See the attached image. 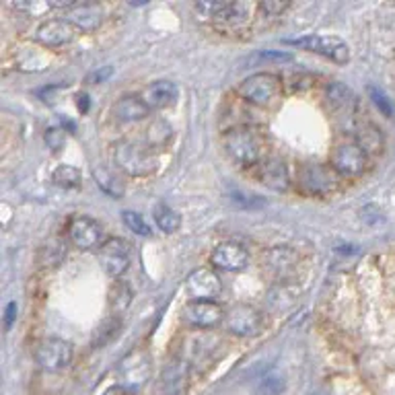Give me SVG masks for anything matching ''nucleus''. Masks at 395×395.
I'll return each mask as SVG.
<instances>
[{
	"mask_svg": "<svg viewBox=\"0 0 395 395\" xmlns=\"http://www.w3.org/2000/svg\"><path fill=\"white\" fill-rule=\"evenodd\" d=\"M115 165L132 177H146L157 169V159L134 142H117L113 146Z\"/></svg>",
	"mask_w": 395,
	"mask_h": 395,
	"instance_id": "obj_1",
	"label": "nucleus"
},
{
	"mask_svg": "<svg viewBox=\"0 0 395 395\" xmlns=\"http://www.w3.org/2000/svg\"><path fill=\"white\" fill-rule=\"evenodd\" d=\"M225 149L228 157L239 165H255L262 157V142L255 132L247 128L230 130L225 136Z\"/></svg>",
	"mask_w": 395,
	"mask_h": 395,
	"instance_id": "obj_2",
	"label": "nucleus"
},
{
	"mask_svg": "<svg viewBox=\"0 0 395 395\" xmlns=\"http://www.w3.org/2000/svg\"><path fill=\"white\" fill-rule=\"evenodd\" d=\"M226 330L239 338H253L264 330V317L262 313L245 303L233 305L225 315Z\"/></svg>",
	"mask_w": 395,
	"mask_h": 395,
	"instance_id": "obj_3",
	"label": "nucleus"
},
{
	"mask_svg": "<svg viewBox=\"0 0 395 395\" xmlns=\"http://www.w3.org/2000/svg\"><path fill=\"white\" fill-rule=\"evenodd\" d=\"M280 91V81L278 76L270 74V72H260L253 76H247L241 85H239V95L243 99H247L249 103L255 106H270L276 95Z\"/></svg>",
	"mask_w": 395,
	"mask_h": 395,
	"instance_id": "obj_4",
	"label": "nucleus"
},
{
	"mask_svg": "<svg viewBox=\"0 0 395 395\" xmlns=\"http://www.w3.org/2000/svg\"><path fill=\"white\" fill-rule=\"evenodd\" d=\"M288 44L303 48L307 52H315L319 56L330 58L336 64H346L350 60V50H348L346 42H342L339 37H332V35H305V37L288 40Z\"/></svg>",
	"mask_w": 395,
	"mask_h": 395,
	"instance_id": "obj_5",
	"label": "nucleus"
},
{
	"mask_svg": "<svg viewBox=\"0 0 395 395\" xmlns=\"http://www.w3.org/2000/svg\"><path fill=\"white\" fill-rule=\"evenodd\" d=\"M35 362L46 371H60L72 360V346L62 338H46L37 342L33 350Z\"/></svg>",
	"mask_w": 395,
	"mask_h": 395,
	"instance_id": "obj_6",
	"label": "nucleus"
},
{
	"mask_svg": "<svg viewBox=\"0 0 395 395\" xmlns=\"http://www.w3.org/2000/svg\"><path fill=\"white\" fill-rule=\"evenodd\" d=\"M117 373L121 377L124 387L128 389H138L142 387L149 377H151V356L144 350H134L130 352L117 367Z\"/></svg>",
	"mask_w": 395,
	"mask_h": 395,
	"instance_id": "obj_7",
	"label": "nucleus"
},
{
	"mask_svg": "<svg viewBox=\"0 0 395 395\" xmlns=\"http://www.w3.org/2000/svg\"><path fill=\"white\" fill-rule=\"evenodd\" d=\"M332 169L339 175H358L367 169V153L360 144L354 142H339L332 151L330 157Z\"/></svg>",
	"mask_w": 395,
	"mask_h": 395,
	"instance_id": "obj_8",
	"label": "nucleus"
},
{
	"mask_svg": "<svg viewBox=\"0 0 395 395\" xmlns=\"http://www.w3.org/2000/svg\"><path fill=\"white\" fill-rule=\"evenodd\" d=\"M130 245L124 239H110L99 249V262L112 278H119L130 268Z\"/></svg>",
	"mask_w": 395,
	"mask_h": 395,
	"instance_id": "obj_9",
	"label": "nucleus"
},
{
	"mask_svg": "<svg viewBox=\"0 0 395 395\" xmlns=\"http://www.w3.org/2000/svg\"><path fill=\"white\" fill-rule=\"evenodd\" d=\"M187 294L192 301H215L223 292V280L210 268H200L190 274L187 278Z\"/></svg>",
	"mask_w": 395,
	"mask_h": 395,
	"instance_id": "obj_10",
	"label": "nucleus"
},
{
	"mask_svg": "<svg viewBox=\"0 0 395 395\" xmlns=\"http://www.w3.org/2000/svg\"><path fill=\"white\" fill-rule=\"evenodd\" d=\"M64 19L81 31H95L103 23V8L97 2H74L70 8H66Z\"/></svg>",
	"mask_w": 395,
	"mask_h": 395,
	"instance_id": "obj_11",
	"label": "nucleus"
},
{
	"mask_svg": "<svg viewBox=\"0 0 395 395\" xmlns=\"http://www.w3.org/2000/svg\"><path fill=\"white\" fill-rule=\"evenodd\" d=\"M68 237L72 241L74 247H78L81 251H89L101 245L103 241V228L97 221L89 219V217H76L70 228H68Z\"/></svg>",
	"mask_w": 395,
	"mask_h": 395,
	"instance_id": "obj_12",
	"label": "nucleus"
},
{
	"mask_svg": "<svg viewBox=\"0 0 395 395\" xmlns=\"http://www.w3.org/2000/svg\"><path fill=\"white\" fill-rule=\"evenodd\" d=\"M35 40L46 48H62L74 40V27L66 19H48L37 27Z\"/></svg>",
	"mask_w": 395,
	"mask_h": 395,
	"instance_id": "obj_13",
	"label": "nucleus"
},
{
	"mask_svg": "<svg viewBox=\"0 0 395 395\" xmlns=\"http://www.w3.org/2000/svg\"><path fill=\"white\" fill-rule=\"evenodd\" d=\"M210 262L219 270L239 272L249 264V253L239 243H221L219 247H215V251L210 255Z\"/></svg>",
	"mask_w": 395,
	"mask_h": 395,
	"instance_id": "obj_14",
	"label": "nucleus"
},
{
	"mask_svg": "<svg viewBox=\"0 0 395 395\" xmlns=\"http://www.w3.org/2000/svg\"><path fill=\"white\" fill-rule=\"evenodd\" d=\"M190 387V367L185 360L169 362L159 379V392L163 395H185Z\"/></svg>",
	"mask_w": 395,
	"mask_h": 395,
	"instance_id": "obj_15",
	"label": "nucleus"
},
{
	"mask_svg": "<svg viewBox=\"0 0 395 395\" xmlns=\"http://www.w3.org/2000/svg\"><path fill=\"white\" fill-rule=\"evenodd\" d=\"M183 317L194 328H215L223 321L225 313L215 301H192L185 307Z\"/></svg>",
	"mask_w": 395,
	"mask_h": 395,
	"instance_id": "obj_16",
	"label": "nucleus"
},
{
	"mask_svg": "<svg viewBox=\"0 0 395 395\" xmlns=\"http://www.w3.org/2000/svg\"><path fill=\"white\" fill-rule=\"evenodd\" d=\"M301 185L317 196H323L336 187V179L332 171L321 167V165H305L301 169Z\"/></svg>",
	"mask_w": 395,
	"mask_h": 395,
	"instance_id": "obj_17",
	"label": "nucleus"
},
{
	"mask_svg": "<svg viewBox=\"0 0 395 395\" xmlns=\"http://www.w3.org/2000/svg\"><path fill=\"white\" fill-rule=\"evenodd\" d=\"M260 181L274 192H286L290 185L288 167L280 159H268L260 165Z\"/></svg>",
	"mask_w": 395,
	"mask_h": 395,
	"instance_id": "obj_18",
	"label": "nucleus"
},
{
	"mask_svg": "<svg viewBox=\"0 0 395 395\" xmlns=\"http://www.w3.org/2000/svg\"><path fill=\"white\" fill-rule=\"evenodd\" d=\"M142 99L151 110H163L175 103L177 99V87L171 81H157L151 87H146Z\"/></svg>",
	"mask_w": 395,
	"mask_h": 395,
	"instance_id": "obj_19",
	"label": "nucleus"
},
{
	"mask_svg": "<svg viewBox=\"0 0 395 395\" xmlns=\"http://www.w3.org/2000/svg\"><path fill=\"white\" fill-rule=\"evenodd\" d=\"M113 113L117 119L121 121H138V119H144L151 108L146 106V101L138 95H124L115 106H113Z\"/></svg>",
	"mask_w": 395,
	"mask_h": 395,
	"instance_id": "obj_20",
	"label": "nucleus"
},
{
	"mask_svg": "<svg viewBox=\"0 0 395 395\" xmlns=\"http://www.w3.org/2000/svg\"><path fill=\"white\" fill-rule=\"evenodd\" d=\"M266 266L276 276H286L296 266V253L288 247H274L266 253Z\"/></svg>",
	"mask_w": 395,
	"mask_h": 395,
	"instance_id": "obj_21",
	"label": "nucleus"
},
{
	"mask_svg": "<svg viewBox=\"0 0 395 395\" xmlns=\"http://www.w3.org/2000/svg\"><path fill=\"white\" fill-rule=\"evenodd\" d=\"M284 389H286V379L276 369L266 371L255 383V395H283Z\"/></svg>",
	"mask_w": 395,
	"mask_h": 395,
	"instance_id": "obj_22",
	"label": "nucleus"
},
{
	"mask_svg": "<svg viewBox=\"0 0 395 395\" xmlns=\"http://www.w3.org/2000/svg\"><path fill=\"white\" fill-rule=\"evenodd\" d=\"M64 258H66V245L62 239H50L48 243H44L40 251V264L44 268H56L64 262Z\"/></svg>",
	"mask_w": 395,
	"mask_h": 395,
	"instance_id": "obj_23",
	"label": "nucleus"
},
{
	"mask_svg": "<svg viewBox=\"0 0 395 395\" xmlns=\"http://www.w3.org/2000/svg\"><path fill=\"white\" fill-rule=\"evenodd\" d=\"M251 15V4L247 2H228L226 8L217 17V21L225 23L228 27H237L243 25Z\"/></svg>",
	"mask_w": 395,
	"mask_h": 395,
	"instance_id": "obj_24",
	"label": "nucleus"
},
{
	"mask_svg": "<svg viewBox=\"0 0 395 395\" xmlns=\"http://www.w3.org/2000/svg\"><path fill=\"white\" fill-rule=\"evenodd\" d=\"M93 177H95V181H97V185L106 192V194H110L113 198H119L121 194H124V181L113 173V171L106 169V167H95L93 169Z\"/></svg>",
	"mask_w": 395,
	"mask_h": 395,
	"instance_id": "obj_25",
	"label": "nucleus"
},
{
	"mask_svg": "<svg viewBox=\"0 0 395 395\" xmlns=\"http://www.w3.org/2000/svg\"><path fill=\"white\" fill-rule=\"evenodd\" d=\"M153 217H155L157 226L161 230H165V233H175L181 226V217L173 208H169L167 204H157L155 210H153Z\"/></svg>",
	"mask_w": 395,
	"mask_h": 395,
	"instance_id": "obj_26",
	"label": "nucleus"
},
{
	"mask_svg": "<svg viewBox=\"0 0 395 395\" xmlns=\"http://www.w3.org/2000/svg\"><path fill=\"white\" fill-rule=\"evenodd\" d=\"M132 303V288L124 283H115L110 290V309L112 313H124Z\"/></svg>",
	"mask_w": 395,
	"mask_h": 395,
	"instance_id": "obj_27",
	"label": "nucleus"
},
{
	"mask_svg": "<svg viewBox=\"0 0 395 395\" xmlns=\"http://www.w3.org/2000/svg\"><path fill=\"white\" fill-rule=\"evenodd\" d=\"M119 328H121V321H119L117 317H110V319L101 321L99 328H97L95 334H93V346H95V348L108 346L113 338H117Z\"/></svg>",
	"mask_w": 395,
	"mask_h": 395,
	"instance_id": "obj_28",
	"label": "nucleus"
},
{
	"mask_svg": "<svg viewBox=\"0 0 395 395\" xmlns=\"http://www.w3.org/2000/svg\"><path fill=\"white\" fill-rule=\"evenodd\" d=\"M52 181L60 185V187H78L81 185V171L72 165H58L54 173H52Z\"/></svg>",
	"mask_w": 395,
	"mask_h": 395,
	"instance_id": "obj_29",
	"label": "nucleus"
},
{
	"mask_svg": "<svg viewBox=\"0 0 395 395\" xmlns=\"http://www.w3.org/2000/svg\"><path fill=\"white\" fill-rule=\"evenodd\" d=\"M173 136V130L165 119H155L149 128V134H146V140L151 146H163L167 144Z\"/></svg>",
	"mask_w": 395,
	"mask_h": 395,
	"instance_id": "obj_30",
	"label": "nucleus"
},
{
	"mask_svg": "<svg viewBox=\"0 0 395 395\" xmlns=\"http://www.w3.org/2000/svg\"><path fill=\"white\" fill-rule=\"evenodd\" d=\"M121 221H124V225L128 226L132 233H136V235H140V237H149V235L153 233L149 223H146V221L142 219V215H138V212L124 210V212H121Z\"/></svg>",
	"mask_w": 395,
	"mask_h": 395,
	"instance_id": "obj_31",
	"label": "nucleus"
},
{
	"mask_svg": "<svg viewBox=\"0 0 395 395\" xmlns=\"http://www.w3.org/2000/svg\"><path fill=\"white\" fill-rule=\"evenodd\" d=\"M328 103H330V108L332 110H339V108H346L348 103H352V95H350V91L344 87V85H339V83H334L330 89H328Z\"/></svg>",
	"mask_w": 395,
	"mask_h": 395,
	"instance_id": "obj_32",
	"label": "nucleus"
},
{
	"mask_svg": "<svg viewBox=\"0 0 395 395\" xmlns=\"http://www.w3.org/2000/svg\"><path fill=\"white\" fill-rule=\"evenodd\" d=\"M228 2H196L194 10L202 17V19H217L226 8Z\"/></svg>",
	"mask_w": 395,
	"mask_h": 395,
	"instance_id": "obj_33",
	"label": "nucleus"
},
{
	"mask_svg": "<svg viewBox=\"0 0 395 395\" xmlns=\"http://www.w3.org/2000/svg\"><path fill=\"white\" fill-rule=\"evenodd\" d=\"M44 140L52 151H60L66 144V132L62 128H48L44 134Z\"/></svg>",
	"mask_w": 395,
	"mask_h": 395,
	"instance_id": "obj_34",
	"label": "nucleus"
},
{
	"mask_svg": "<svg viewBox=\"0 0 395 395\" xmlns=\"http://www.w3.org/2000/svg\"><path fill=\"white\" fill-rule=\"evenodd\" d=\"M369 95H371L373 103H375L381 112L385 113V115H392V113H394V106H392V101L385 97V93H383V91H379V89L371 87V89H369Z\"/></svg>",
	"mask_w": 395,
	"mask_h": 395,
	"instance_id": "obj_35",
	"label": "nucleus"
},
{
	"mask_svg": "<svg viewBox=\"0 0 395 395\" xmlns=\"http://www.w3.org/2000/svg\"><path fill=\"white\" fill-rule=\"evenodd\" d=\"M230 200H233L237 206H241V208H258V206H264V204H266L262 198L249 196V194H247V196H245V194H233Z\"/></svg>",
	"mask_w": 395,
	"mask_h": 395,
	"instance_id": "obj_36",
	"label": "nucleus"
},
{
	"mask_svg": "<svg viewBox=\"0 0 395 395\" xmlns=\"http://www.w3.org/2000/svg\"><path fill=\"white\" fill-rule=\"evenodd\" d=\"M260 8L266 12V15H270V17H278L283 10L288 8V2H278V0H266V2H262L260 4Z\"/></svg>",
	"mask_w": 395,
	"mask_h": 395,
	"instance_id": "obj_37",
	"label": "nucleus"
},
{
	"mask_svg": "<svg viewBox=\"0 0 395 395\" xmlns=\"http://www.w3.org/2000/svg\"><path fill=\"white\" fill-rule=\"evenodd\" d=\"M15 319H17V303H8L6 309H4V328L10 330Z\"/></svg>",
	"mask_w": 395,
	"mask_h": 395,
	"instance_id": "obj_38",
	"label": "nucleus"
},
{
	"mask_svg": "<svg viewBox=\"0 0 395 395\" xmlns=\"http://www.w3.org/2000/svg\"><path fill=\"white\" fill-rule=\"evenodd\" d=\"M76 99H78V110H81V112H87V110H89V101H87L89 97H87V95H78Z\"/></svg>",
	"mask_w": 395,
	"mask_h": 395,
	"instance_id": "obj_39",
	"label": "nucleus"
},
{
	"mask_svg": "<svg viewBox=\"0 0 395 395\" xmlns=\"http://www.w3.org/2000/svg\"><path fill=\"white\" fill-rule=\"evenodd\" d=\"M110 72H112L110 68H106L103 72H95V74L91 76V81H99V83H101V81H103L106 76H110Z\"/></svg>",
	"mask_w": 395,
	"mask_h": 395,
	"instance_id": "obj_40",
	"label": "nucleus"
},
{
	"mask_svg": "<svg viewBox=\"0 0 395 395\" xmlns=\"http://www.w3.org/2000/svg\"><path fill=\"white\" fill-rule=\"evenodd\" d=\"M103 395H128V394H126V389H124V387L115 385V387H110V389H108Z\"/></svg>",
	"mask_w": 395,
	"mask_h": 395,
	"instance_id": "obj_41",
	"label": "nucleus"
}]
</instances>
